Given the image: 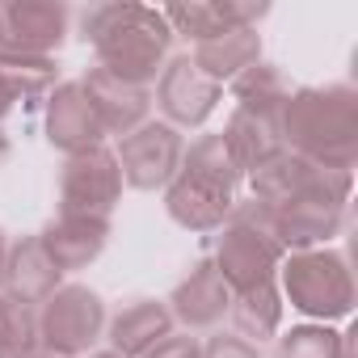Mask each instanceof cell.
Wrapping results in <instances>:
<instances>
[{
  "label": "cell",
  "instance_id": "7c38bea8",
  "mask_svg": "<svg viewBox=\"0 0 358 358\" xmlns=\"http://www.w3.org/2000/svg\"><path fill=\"white\" fill-rule=\"evenodd\" d=\"M47 143L59 148L64 156H76V152H89L97 143H106V131L97 122V110L89 101V93L80 89V80H59L47 97Z\"/></svg>",
  "mask_w": 358,
  "mask_h": 358
},
{
  "label": "cell",
  "instance_id": "d4e9b609",
  "mask_svg": "<svg viewBox=\"0 0 358 358\" xmlns=\"http://www.w3.org/2000/svg\"><path fill=\"white\" fill-rule=\"evenodd\" d=\"M274 358H345V333L333 324H291L274 337Z\"/></svg>",
  "mask_w": 358,
  "mask_h": 358
},
{
  "label": "cell",
  "instance_id": "5b68a950",
  "mask_svg": "<svg viewBox=\"0 0 358 358\" xmlns=\"http://www.w3.org/2000/svg\"><path fill=\"white\" fill-rule=\"evenodd\" d=\"M278 262H282V249L274 241L270 207L257 199H245V203L236 199L228 211V224L215 232V249H211L215 274L236 295V291H249L257 282H270L278 274Z\"/></svg>",
  "mask_w": 358,
  "mask_h": 358
},
{
  "label": "cell",
  "instance_id": "9a60e30c",
  "mask_svg": "<svg viewBox=\"0 0 358 358\" xmlns=\"http://www.w3.org/2000/svg\"><path fill=\"white\" fill-rule=\"evenodd\" d=\"M80 89L89 93L93 110H97V122L106 135H131L135 127H143L152 118V89H139V85H127L118 76H110L106 68H89L80 76Z\"/></svg>",
  "mask_w": 358,
  "mask_h": 358
},
{
  "label": "cell",
  "instance_id": "2e32d148",
  "mask_svg": "<svg viewBox=\"0 0 358 358\" xmlns=\"http://www.w3.org/2000/svg\"><path fill=\"white\" fill-rule=\"evenodd\" d=\"M38 245L47 249V257L55 262L59 274H76L89 270L106 245H110V220H89V215H55L43 232Z\"/></svg>",
  "mask_w": 358,
  "mask_h": 358
},
{
  "label": "cell",
  "instance_id": "cb8c5ba5",
  "mask_svg": "<svg viewBox=\"0 0 358 358\" xmlns=\"http://www.w3.org/2000/svg\"><path fill=\"white\" fill-rule=\"evenodd\" d=\"M0 80L13 93V101L22 106H34V101H47L51 89L59 85V68L51 55H17V51H5L0 55Z\"/></svg>",
  "mask_w": 358,
  "mask_h": 358
},
{
  "label": "cell",
  "instance_id": "277c9868",
  "mask_svg": "<svg viewBox=\"0 0 358 358\" xmlns=\"http://www.w3.org/2000/svg\"><path fill=\"white\" fill-rule=\"evenodd\" d=\"M274 282H278L282 303H291L299 316L316 324H333L354 312V274H350L345 253L333 245L282 253Z\"/></svg>",
  "mask_w": 358,
  "mask_h": 358
},
{
  "label": "cell",
  "instance_id": "1f68e13d",
  "mask_svg": "<svg viewBox=\"0 0 358 358\" xmlns=\"http://www.w3.org/2000/svg\"><path fill=\"white\" fill-rule=\"evenodd\" d=\"M85 358H122V354H114V350H93V354H85Z\"/></svg>",
  "mask_w": 358,
  "mask_h": 358
},
{
  "label": "cell",
  "instance_id": "8992f818",
  "mask_svg": "<svg viewBox=\"0 0 358 358\" xmlns=\"http://www.w3.org/2000/svg\"><path fill=\"white\" fill-rule=\"evenodd\" d=\"M38 320V345L64 358H85L93 354V345L106 337V299L85 287V282H64L51 299H43L34 308Z\"/></svg>",
  "mask_w": 358,
  "mask_h": 358
},
{
  "label": "cell",
  "instance_id": "836d02e7",
  "mask_svg": "<svg viewBox=\"0 0 358 358\" xmlns=\"http://www.w3.org/2000/svg\"><path fill=\"white\" fill-rule=\"evenodd\" d=\"M0 55H5V26H0Z\"/></svg>",
  "mask_w": 358,
  "mask_h": 358
},
{
  "label": "cell",
  "instance_id": "7a4b0ae2",
  "mask_svg": "<svg viewBox=\"0 0 358 358\" xmlns=\"http://www.w3.org/2000/svg\"><path fill=\"white\" fill-rule=\"evenodd\" d=\"M282 148L324 164L350 169L358 160V89L354 85H303L291 89L278 114Z\"/></svg>",
  "mask_w": 358,
  "mask_h": 358
},
{
  "label": "cell",
  "instance_id": "8fae6325",
  "mask_svg": "<svg viewBox=\"0 0 358 358\" xmlns=\"http://www.w3.org/2000/svg\"><path fill=\"white\" fill-rule=\"evenodd\" d=\"M0 26H5V51L55 59L72 30V9L59 0H9L0 5Z\"/></svg>",
  "mask_w": 358,
  "mask_h": 358
},
{
  "label": "cell",
  "instance_id": "4dcf8cb0",
  "mask_svg": "<svg viewBox=\"0 0 358 358\" xmlns=\"http://www.w3.org/2000/svg\"><path fill=\"white\" fill-rule=\"evenodd\" d=\"M22 358H64V354H51V350H43V345H34L30 354H22Z\"/></svg>",
  "mask_w": 358,
  "mask_h": 358
},
{
  "label": "cell",
  "instance_id": "d6a6232c",
  "mask_svg": "<svg viewBox=\"0 0 358 358\" xmlns=\"http://www.w3.org/2000/svg\"><path fill=\"white\" fill-rule=\"evenodd\" d=\"M5 156H9V135L0 131V160H5Z\"/></svg>",
  "mask_w": 358,
  "mask_h": 358
},
{
  "label": "cell",
  "instance_id": "83f0119b",
  "mask_svg": "<svg viewBox=\"0 0 358 358\" xmlns=\"http://www.w3.org/2000/svg\"><path fill=\"white\" fill-rule=\"evenodd\" d=\"M143 358H203V341L190 333H169L164 341H156Z\"/></svg>",
  "mask_w": 358,
  "mask_h": 358
},
{
  "label": "cell",
  "instance_id": "e0dca14e",
  "mask_svg": "<svg viewBox=\"0 0 358 358\" xmlns=\"http://www.w3.org/2000/svg\"><path fill=\"white\" fill-rule=\"evenodd\" d=\"M270 215H274V241L282 253L320 249L333 236H341V228H345V207L329 203V199H299V203H287Z\"/></svg>",
  "mask_w": 358,
  "mask_h": 358
},
{
  "label": "cell",
  "instance_id": "3957f363",
  "mask_svg": "<svg viewBox=\"0 0 358 358\" xmlns=\"http://www.w3.org/2000/svg\"><path fill=\"white\" fill-rule=\"evenodd\" d=\"M245 182V173L224 148V135H199L177 177L164 186V211L177 228L186 232H220L228 224V211L236 203V186Z\"/></svg>",
  "mask_w": 358,
  "mask_h": 358
},
{
  "label": "cell",
  "instance_id": "603a6c76",
  "mask_svg": "<svg viewBox=\"0 0 358 358\" xmlns=\"http://www.w3.org/2000/svg\"><path fill=\"white\" fill-rule=\"evenodd\" d=\"M232 97H236V110H249V114H266V118H278L287 97H291V80L278 64H253L249 72H241L232 80Z\"/></svg>",
  "mask_w": 358,
  "mask_h": 358
},
{
  "label": "cell",
  "instance_id": "9c48e42d",
  "mask_svg": "<svg viewBox=\"0 0 358 358\" xmlns=\"http://www.w3.org/2000/svg\"><path fill=\"white\" fill-rule=\"evenodd\" d=\"M118 156V169H122V186L131 190H164L177 169H182V156H186V135L160 122V118H148L143 127H135L131 135L118 139L114 148Z\"/></svg>",
  "mask_w": 358,
  "mask_h": 358
},
{
  "label": "cell",
  "instance_id": "7402d4cb",
  "mask_svg": "<svg viewBox=\"0 0 358 358\" xmlns=\"http://www.w3.org/2000/svg\"><path fill=\"white\" fill-rule=\"evenodd\" d=\"M282 308H287V303H282V295H278V282L270 278V282H257V287H249V291H236L228 316H232V324H236V333H241L245 341L262 345V341L278 337V329H282Z\"/></svg>",
  "mask_w": 358,
  "mask_h": 358
},
{
  "label": "cell",
  "instance_id": "ffe728a7",
  "mask_svg": "<svg viewBox=\"0 0 358 358\" xmlns=\"http://www.w3.org/2000/svg\"><path fill=\"white\" fill-rule=\"evenodd\" d=\"M190 64H194L207 80H215V85L224 89V85H232L241 72H249L253 64H262V34H257L253 26L228 30V34H220V38H211V43H199L194 55H190Z\"/></svg>",
  "mask_w": 358,
  "mask_h": 358
},
{
  "label": "cell",
  "instance_id": "ac0fdd59",
  "mask_svg": "<svg viewBox=\"0 0 358 358\" xmlns=\"http://www.w3.org/2000/svg\"><path fill=\"white\" fill-rule=\"evenodd\" d=\"M173 333V316H169V303L164 299H152V295H139V299H127L110 320H106V350L122 354V358H143L156 341H164Z\"/></svg>",
  "mask_w": 358,
  "mask_h": 358
},
{
  "label": "cell",
  "instance_id": "6da1fadb",
  "mask_svg": "<svg viewBox=\"0 0 358 358\" xmlns=\"http://www.w3.org/2000/svg\"><path fill=\"white\" fill-rule=\"evenodd\" d=\"M80 38L93 47L97 68L139 89L156 85L173 51V30L164 13L156 5H135V0L89 5L80 13Z\"/></svg>",
  "mask_w": 358,
  "mask_h": 358
},
{
  "label": "cell",
  "instance_id": "ba28073f",
  "mask_svg": "<svg viewBox=\"0 0 358 358\" xmlns=\"http://www.w3.org/2000/svg\"><path fill=\"white\" fill-rule=\"evenodd\" d=\"M122 203V169L114 148L97 143L89 152H76L59 169V215H89L110 220V211Z\"/></svg>",
  "mask_w": 358,
  "mask_h": 358
},
{
  "label": "cell",
  "instance_id": "30bf717a",
  "mask_svg": "<svg viewBox=\"0 0 358 358\" xmlns=\"http://www.w3.org/2000/svg\"><path fill=\"white\" fill-rule=\"evenodd\" d=\"M220 101H224V89H220L215 80H207V76L190 64V55L169 59L164 72H160L156 85H152V106L160 110V122H169V127H177V131L203 127V122L215 114Z\"/></svg>",
  "mask_w": 358,
  "mask_h": 358
},
{
  "label": "cell",
  "instance_id": "5bb4252c",
  "mask_svg": "<svg viewBox=\"0 0 358 358\" xmlns=\"http://www.w3.org/2000/svg\"><path fill=\"white\" fill-rule=\"evenodd\" d=\"M169 303V316L173 324H182L186 333H203V329H215L228 308H232V291L224 287V278L215 274L211 257H199L190 266V274L173 287V295L164 299Z\"/></svg>",
  "mask_w": 358,
  "mask_h": 358
},
{
  "label": "cell",
  "instance_id": "44dd1931",
  "mask_svg": "<svg viewBox=\"0 0 358 358\" xmlns=\"http://www.w3.org/2000/svg\"><path fill=\"white\" fill-rule=\"evenodd\" d=\"M224 148L236 160V169L249 177L253 169H262L270 156L282 152V135H278V118L266 114H249V110H232L224 122Z\"/></svg>",
  "mask_w": 358,
  "mask_h": 358
},
{
  "label": "cell",
  "instance_id": "4316f807",
  "mask_svg": "<svg viewBox=\"0 0 358 358\" xmlns=\"http://www.w3.org/2000/svg\"><path fill=\"white\" fill-rule=\"evenodd\" d=\"M203 358H266L262 345L245 341L241 333H215L203 341Z\"/></svg>",
  "mask_w": 358,
  "mask_h": 358
},
{
  "label": "cell",
  "instance_id": "4fadbf2b",
  "mask_svg": "<svg viewBox=\"0 0 358 358\" xmlns=\"http://www.w3.org/2000/svg\"><path fill=\"white\" fill-rule=\"evenodd\" d=\"M160 13H164L173 38H190L199 47V43H211L241 26L257 30V22L270 13V5H253V0H190V5H164Z\"/></svg>",
  "mask_w": 358,
  "mask_h": 358
},
{
  "label": "cell",
  "instance_id": "d6986e66",
  "mask_svg": "<svg viewBox=\"0 0 358 358\" xmlns=\"http://www.w3.org/2000/svg\"><path fill=\"white\" fill-rule=\"evenodd\" d=\"M59 287H64V274L55 270V262H51L47 249L38 245V232H34V236H22V241H9L5 282H0V291L13 295V299L26 303V308H38V303L51 299Z\"/></svg>",
  "mask_w": 358,
  "mask_h": 358
},
{
  "label": "cell",
  "instance_id": "484cf974",
  "mask_svg": "<svg viewBox=\"0 0 358 358\" xmlns=\"http://www.w3.org/2000/svg\"><path fill=\"white\" fill-rule=\"evenodd\" d=\"M38 345V320L34 308L17 303L13 295L0 291V358H22Z\"/></svg>",
  "mask_w": 358,
  "mask_h": 358
},
{
  "label": "cell",
  "instance_id": "f546056e",
  "mask_svg": "<svg viewBox=\"0 0 358 358\" xmlns=\"http://www.w3.org/2000/svg\"><path fill=\"white\" fill-rule=\"evenodd\" d=\"M5 257H9V236L0 228V282H5Z\"/></svg>",
  "mask_w": 358,
  "mask_h": 358
},
{
  "label": "cell",
  "instance_id": "f1b7e54d",
  "mask_svg": "<svg viewBox=\"0 0 358 358\" xmlns=\"http://www.w3.org/2000/svg\"><path fill=\"white\" fill-rule=\"evenodd\" d=\"M13 106H17V101H13V93L5 89V80H0V122H5V114H9Z\"/></svg>",
  "mask_w": 358,
  "mask_h": 358
},
{
  "label": "cell",
  "instance_id": "52a82bcc",
  "mask_svg": "<svg viewBox=\"0 0 358 358\" xmlns=\"http://www.w3.org/2000/svg\"><path fill=\"white\" fill-rule=\"evenodd\" d=\"M249 186L257 203H266L270 211L287 207V203H299V199H329V203H350V190H354V173L350 169H324V164H312L295 152H278L270 156L262 169L249 173Z\"/></svg>",
  "mask_w": 358,
  "mask_h": 358
}]
</instances>
